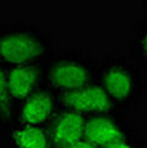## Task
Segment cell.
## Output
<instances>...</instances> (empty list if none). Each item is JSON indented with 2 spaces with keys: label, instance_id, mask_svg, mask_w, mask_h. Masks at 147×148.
Wrapping results in <instances>:
<instances>
[{
  "label": "cell",
  "instance_id": "obj_1",
  "mask_svg": "<svg viewBox=\"0 0 147 148\" xmlns=\"http://www.w3.org/2000/svg\"><path fill=\"white\" fill-rule=\"evenodd\" d=\"M55 53L52 36L37 24L0 22V64L3 67L48 64Z\"/></svg>",
  "mask_w": 147,
  "mask_h": 148
},
{
  "label": "cell",
  "instance_id": "obj_2",
  "mask_svg": "<svg viewBox=\"0 0 147 148\" xmlns=\"http://www.w3.org/2000/svg\"><path fill=\"white\" fill-rule=\"evenodd\" d=\"M95 82L106 90L116 108H138L147 95V79L143 68L124 53L108 52L98 61Z\"/></svg>",
  "mask_w": 147,
  "mask_h": 148
},
{
  "label": "cell",
  "instance_id": "obj_3",
  "mask_svg": "<svg viewBox=\"0 0 147 148\" xmlns=\"http://www.w3.org/2000/svg\"><path fill=\"white\" fill-rule=\"evenodd\" d=\"M98 61L86 51L73 47L57 52L46 64V84L58 93L86 86L97 79Z\"/></svg>",
  "mask_w": 147,
  "mask_h": 148
},
{
  "label": "cell",
  "instance_id": "obj_4",
  "mask_svg": "<svg viewBox=\"0 0 147 148\" xmlns=\"http://www.w3.org/2000/svg\"><path fill=\"white\" fill-rule=\"evenodd\" d=\"M134 133H138L137 126L125 110L115 108L101 114L86 117L85 139L98 148L107 147Z\"/></svg>",
  "mask_w": 147,
  "mask_h": 148
},
{
  "label": "cell",
  "instance_id": "obj_5",
  "mask_svg": "<svg viewBox=\"0 0 147 148\" xmlns=\"http://www.w3.org/2000/svg\"><path fill=\"white\" fill-rule=\"evenodd\" d=\"M59 110V93L51 89L49 86H45L40 90L17 104L15 123L46 127Z\"/></svg>",
  "mask_w": 147,
  "mask_h": 148
},
{
  "label": "cell",
  "instance_id": "obj_6",
  "mask_svg": "<svg viewBox=\"0 0 147 148\" xmlns=\"http://www.w3.org/2000/svg\"><path fill=\"white\" fill-rule=\"evenodd\" d=\"M59 102L61 108L71 110L77 114H82L83 117L101 114L116 108L110 96L97 82L59 93Z\"/></svg>",
  "mask_w": 147,
  "mask_h": 148
},
{
  "label": "cell",
  "instance_id": "obj_7",
  "mask_svg": "<svg viewBox=\"0 0 147 148\" xmlns=\"http://www.w3.org/2000/svg\"><path fill=\"white\" fill-rule=\"evenodd\" d=\"M6 83L12 99L18 104L46 84V64L6 67Z\"/></svg>",
  "mask_w": 147,
  "mask_h": 148
},
{
  "label": "cell",
  "instance_id": "obj_8",
  "mask_svg": "<svg viewBox=\"0 0 147 148\" xmlns=\"http://www.w3.org/2000/svg\"><path fill=\"white\" fill-rule=\"evenodd\" d=\"M85 125L86 117L71 110L61 108L49 121L46 130L54 148H67L85 139Z\"/></svg>",
  "mask_w": 147,
  "mask_h": 148
},
{
  "label": "cell",
  "instance_id": "obj_9",
  "mask_svg": "<svg viewBox=\"0 0 147 148\" xmlns=\"http://www.w3.org/2000/svg\"><path fill=\"white\" fill-rule=\"evenodd\" d=\"M0 148H54L46 127L14 123L0 130Z\"/></svg>",
  "mask_w": 147,
  "mask_h": 148
},
{
  "label": "cell",
  "instance_id": "obj_10",
  "mask_svg": "<svg viewBox=\"0 0 147 148\" xmlns=\"http://www.w3.org/2000/svg\"><path fill=\"white\" fill-rule=\"evenodd\" d=\"M128 56L144 73H147V15L144 14L132 24L128 37Z\"/></svg>",
  "mask_w": 147,
  "mask_h": 148
},
{
  "label": "cell",
  "instance_id": "obj_11",
  "mask_svg": "<svg viewBox=\"0 0 147 148\" xmlns=\"http://www.w3.org/2000/svg\"><path fill=\"white\" fill-rule=\"evenodd\" d=\"M17 104L12 99L6 83V67L0 64V130L15 123Z\"/></svg>",
  "mask_w": 147,
  "mask_h": 148
},
{
  "label": "cell",
  "instance_id": "obj_12",
  "mask_svg": "<svg viewBox=\"0 0 147 148\" xmlns=\"http://www.w3.org/2000/svg\"><path fill=\"white\" fill-rule=\"evenodd\" d=\"M103 148H147V138L140 133H134L128 138H124Z\"/></svg>",
  "mask_w": 147,
  "mask_h": 148
},
{
  "label": "cell",
  "instance_id": "obj_13",
  "mask_svg": "<svg viewBox=\"0 0 147 148\" xmlns=\"http://www.w3.org/2000/svg\"><path fill=\"white\" fill-rule=\"evenodd\" d=\"M67 148H98V147H95L94 144H91V142L86 141V139H83V141H80V142H77V144H73V145H70V147H67Z\"/></svg>",
  "mask_w": 147,
  "mask_h": 148
},
{
  "label": "cell",
  "instance_id": "obj_14",
  "mask_svg": "<svg viewBox=\"0 0 147 148\" xmlns=\"http://www.w3.org/2000/svg\"><path fill=\"white\" fill-rule=\"evenodd\" d=\"M140 8L144 14L147 15V0H140Z\"/></svg>",
  "mask_w": 147,
  "mask_h": 148
}]
</instances>
